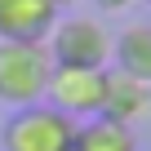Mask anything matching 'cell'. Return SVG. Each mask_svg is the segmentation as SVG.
Returning a JSON list of instances; mask_svg holds the SVG:
<instances>
[{"label":"cell","instance_id":"1","mask_svg":"<svg viewBox=\"0 0 151 151\" xmlns=\"http://www.w3.org/2000/svg\"><path fill=\"white\" fill-rule=\"evenodd\" d=\"M49 76H53V58L45 45L0 40V102H9L14 111L45 102Z\"/></svg>","mask_w":151,"mask_h":151},{"label":"cell","instance_id":"2","mask_svg":"<svg viewBox=\"0 0 151 151\" xmlns=\"http://www.w3.org/2000/svg\"><path fill=\"white\" fill-rule=\"evenodd\" d=\"M76 120H67L62 111H53L49 102L36 107H18L5 129H0V147L5 151H71L76 147Z\"/></svg>","mask_w":151,"mask_h":151},{"label":"cell","instance_id":"3","mask_svg":"<svg viewBox=\"0 0 151 151\" xmlns=\"http://www.w3.org/2000/svg\"><path fill=\"white\" fill-rule=\"evenodd\" d=\"M53 67H93V71H107V58H111V36L98 18H58L49 40H45Z\"/></svg>","mask_w":151,"mask_h":151},{"label":"cell","instance_id":"4","mask_svg":"<svg viewBox=\"0 0 151 151\" xmlns=\"http://www.w3.org/2000/svg\"><path fill=\"white\" fill-rule=\"evenodd\" d=\"M102 89H107V71H93V67H53L45 102L53 111H62L67 120L85 124V120L102 116Z\"/></svg>","mask_w":151,"mask_h":151},{"label":"cell","instance_id":"5","mask_svg":"<svg viewBox=\"0 0 151 151\" xmlns=\"http://www.w3.org/2000/svg\"><path fill=\"white\" fill-rule=\"evenodd\" d=\"M53 22H58L53 0H0V40L45 45Z\"/></svg>","mask_w":151,"mask_h":151},{"label":"cell","instance_id":"6","mask_svg":"<svg viewBox=\"0 0 151 151\" xmlns=\"http://www.w3.org/2000/svg\"><path fill=\"white\" fill-rule=\"evenodd\" d=\"M102 116H107V120H116V124H124V129H133L138 120H147V116H151V85H142V80H133V76H124V71L107 67Z\"/></svg>","mask_w":151,"mask_h":151},{"label":"cell","instance_id":"7","mask_svg":"<svg viewBox=\"0 0 151 151\" xmlns=\"http://www.w3.org/2000/svg\"><path fill=\"white\" fill-rule=\"evenodd\" d=\"M111 58H116V71L151 85V22H129L111 40Z\"/></svg>","mask_w":151,"mask_h":151},{"label":"cell","instance_id":"8","mask_svg":"<svg viewBox=\"0 0 151 151\" xmlns=\"http://www.w3.org/2000/svg\"><path fill=\"white\" fill-rule=\"evenodd\" d=\"M71 151H138V138L133 129L107 120V116H93L76 129V147Z\"/></svg>","mask_w":151,"mask_h":151},{"label":"cell","instance_id":"9","mask_svg":"<svg viewBox=\"0 0 151 151\" xmlns=\"http://www.w3.org/2000/svg\"><path fill=\"white\" fill-rule=\"evenodd\" d=\"M129 5H133V0H98L102 14H120V9H129Z\"/></svg>","mask_w":151,"mask_h":151},{"label":"cell","instance_id":"10","mask_svg":"<svg viewBox=\"0 0 151 151\" xmlns=\"http://www.w3.org/2000/svg\"><path fill=\"white\" fill-rule=\"evenodd\" d=\"M53 5H58V9H62V5H76V0H53Z\"/></svg>","mask_w":151,"mask_h":151}]
</instances>
